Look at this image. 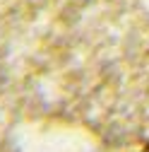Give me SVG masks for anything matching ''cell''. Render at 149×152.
I'll return each instance as SVG.
<instances>
[{
	"instance_id": "cell-1",
	"label": "cell",
	"mask_w": 149,
	"mask_h": 152,
	"mask_svg": "<svg viewBox=\"0 0 149 152\" xmlns=\"http://www.w3.org/2000/svg\"><path fill=\"white\" fill-rule=\"evenodd\" d=\"M142 152H149V142H147V145H144V147H142Z\"/></svg>"
}]
</instances>
